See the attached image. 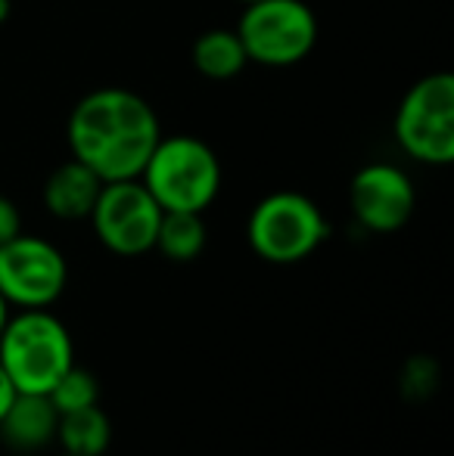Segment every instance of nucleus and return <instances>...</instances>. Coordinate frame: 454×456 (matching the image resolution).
<instances>
[{"label":"nucleus","instance_id":"f257e3e1","mask_svg":"<svg viewBox=\"0 0 454 456\" xmlns=\"http://www.w3.org/2000/svg\"><path fill=\"white\" fill-rule=\"evenodd\" d=\"M72 159L103 183L140 177L150 152L162 140L159 115L140 94L125 87H100L78 100L69 115Z\"/></svg>","mask_w":454,"mask_h":456},{"label":"nucleus","instance_id":"f03ea898","mask_svg":"<svg viewBox=\"0 0 454 456\" xmlns=\"http://www.w3.org/2000/svg\"><path fill=\"white\" fill-rule=\"evenodd\" d=\"M72 363V336L50 307L10 314L0 332V366L12 388L22 395H47Z\"/></svg>","mask_w":454,"mask_h":456},{"label":"nucleus","instance_id":"7ed1b4c3","mask_svg":"<svg viewBox=\"0 0 454 456\" xmlns=\"http://www.w3.org/2000/svg\"><path fill=\"white\" fill-rule=\"evenodd\" d=\"M140 183L162 211H206L221 190V162L200 137H162L150 152Z\"/></svg>","mask_w":454,"mask_h":456},{"label":"nucleus","instance_id":"20e7f679","mask_svg":"<svg viewBox=\"0 0 454 456\" xmlns=\"http://www.w3.org/2000/svg\"><path fill=\"white\" fill-rule=\"evenodd\" d=\"M330 236V224L318 202L293 190L265 196L246 221V240L259 258L271 265H296L315 255Z\"/></svg>","mask_w":454,"mask_h":456},{"label":"nucleus","instance_id":"39448f33","mask_svg":"<svg viewBox=\"0 0 454 456\" xmlns=\"http://www.w3.org/2000/svg\"><path fill=\"white\" fill-rule=\"evenodd\" d=\"M395 140L424 165L454 162V75H424L401 96L395 112Z\"/></svg>","mask_w":454,"mask_h":456},{"label":"nucleus","instance_id":"423d86ee","mask_svg":"<svg viewBox=\"0 0 454 456\" xmlns=\"http://www.w3.org/2000/svg\"><path fill=\"white\" fill-rule=\"evenodd\" d=\"M236 35L252 62L284 69L311 53L318 41V19L302 0H255L243 10Z\"/></svg>","mask_w":454,"mask_h":456},{"label":"nucleus","instance_id":"0eeeda50","mask_svg":"<svg viewBox=\"0 0 454 456\" xmlns=\"http://www.w3.org/2000/svg\"><path fill=\"white\" fill-rule=\"evenodd\" d=\"M87 221H91L97 240L112 255L137 258V255L156 248L162 208L150 196V190L140 183V177H131V181L103 183Z\"/></svg>","mask_w":454,"mask_h":456},{"label":"nucleus","instance_id":"6e6552de","mask_svg":"<svg viewBox=\"0 0 454 456\" xmlns=\"http://www.w3.org/2000/svg\"><path fill=\"white\" fill-rule=\"evenodd\" d=\"M69 282L62 252L44 236H12L0 246V295L10 307L31 311L60 301Z\"/></svg>","mask_w":454,"mask_h":456},{"label":"nucleus","instance_id":"1a4fd4ad","mask_svg":"<svg viewBox=\"0 0 454 456\" xmlns=\"http://www.w3.org/2000/svg\"><path fill=\"white\" fill-rule=\"evenodd\" d=\"M414 202H417V192H414L411 177L389 162L364 165L351 177L349 186L351 215L370 233H395V230H401L411 221Z\"/></svg>","mask_w":454,"mask_h":456},{"label":"nucleus","instance_id":"9d476101","mask_svg":"<svg viewBox=\"0 0 454 456\" xmlns=\"http://www.w3.org/2000/svg\"><path fill=\"white\" fill-rule=\"evenodd\" d=\"M56 426H60V413L47 395L16 391L4 419H0V438L16 453H37L56 441Z\"/></svg>","mask_w":454,"mask_h":456},{"label":"nucleus","instance_id":"9b49d317","mask_svg":"<svg viewBox=\"0 0 454 456\" xmlns=\"http://www.w3.org/2000/svg\"><path fill=\"white\" fill-rule=\"evenodd\" d=\"M103 181L94 175L87 165L66 162L47 177L44 183V208L60 221H85L91 217V208L97 202Z\"/></svg>","mask_w":454,"mask_h":456},{"label":"nucleus","instance_id":"f8f14e48","mask_svg":"<svg viewBox=\"0 0 454 456\" xmlns=\"http://www.w3.org/2000/svg\"><path fill=\"white\" fill-rule=\"evenodd\" d=\"M249 56L243 50V41L230 28H212L202 31L194 44V66L202 78L212 81H230L246 69Z\"/></svg>","mask_w":454,"mask_h":456},{"label":"nucleus","instance_id":"ddd939ff","mask_svg":"<svg viewBox=\"0 0 454 456\" xmlns=\"http://www.w3.org/2000/svg\"><path fill=\"white\" fill-rule=\"evenodd\" d=\"M56 441L66 453L78 456H103L112 444V422L100 410V403L75 413H62L56 426Z\"/></svg>","mask_w":454,"mask_h":456},{"label":"nucleus","instance_id":"4468645a","mask_svg":"<svg viewBox=\"0 0 454 456\" xmlns=\"http://www.w3.org/2000/svg\"><path fill=\"white\" fill-rule=\"evenodd\" d=\"M206 221L200 211H162L156 233V248L175 265H187V261L200 258L206 248Z\"/></svg>","mask_w":454,"mask_h":456},{"label":"nucleus","instance_id":"2eb2a0df","mask_svg":"<svg viewBox=\"0 0 454 456\" xmlns=\"http://www.w3.org/2000/svg\"><path fill=\"white\" fill-rule=\"evenodd\" d=\"M50 403L56 407V413H75V410H85V407H94L100 403V382L91 370L85 366L72 363L60 379L56 385L47 391Z\"/></svg>","mask_w":454,"mask_h":456},{"label":"nucleus","instance_id":"dca6fc26","mask_svg":"<svg viewBox=\"0 0 454 456\" xmlns=\"http://www.w3.org/2000/svg\"><path fill=\"white\" fill-rule=\"evenodd\" d=\"M436 382H439L436 361H430V357H414V361L405 363V372H401V391H405V395L426 397V395H433Z\"/></svg>","mask_w":454,"mask_h":456},{"label":"nucleus","instance_id":"f3484780","mask_svg":"<svg viewBox=\"0 0 454 456\" xmlns=\"http://www.w3.org/2000/svg\"><path fill=\"white\" fill-rule=\"evenodd\" d=\"M22 233V215H19L16 202L6 196H0V246L10 242L12 236Z\"/></svg>","mask_w":454,"mask_h":456},{"label":"nucleus","instance_id":"a211bd4d","mask_svg":"<svg viewBox=\"0 0 454 456\" xmlns=\"http://www.w3.org/2000/svg\"><path fill=\"white\" fill-rule=\"evenodd\" d=\"M12 397H16V388H12L10 376L4 372V366H0V419H4L6 407L12 403Z\"/></svg>","mask_w":454,"mask_h":456},{"label":"nucleus","instance_id":"6ab92c4d","mask_svg":"<svg viewBox=\"0 0 454 456\" xmlns=\"http://www.w3.org/2000/svg\"><path fill=\"white\" fill-rule=\"evenodd\" d=\"M10 311H12V307L6 305V298H4V295H0V332H4L6 320H10Z\"/></svg>","mask_w":454,"mask_h":456},{"label":"nucleus","instance_id":"aec40b11","mask_svg":"<svg viewBox=\"0 0 454 456\" xmlns=\"http://www.w3.org/2000/svg\"><path fill=\"white\" fill-rule=\"evenodd\" d=\"M10 10H12L10 0H0V25H4L6 19H10Z\"/></svg>","mask_w":454,"mask_h":456},{"label":"nucleus","instance_id":"412c9836","mask_svg":"<svg viewBox=\"0 0 454 456\" xmlns=\"http://www.w3.org/2000/svg\"><path fill=\"white\" fill-rule=\"evenodd\" d=\"M60 456H78V453H66V451H62V453H60Z\"/></svg>","mask_w":454,"mask_h":456},{"label":"nucleus","instance_id":"4be33fe9","mask_svg":"<svg viewBox=\"0 0 454 456\" xmlns=\"http://www.w3.org/2000/svg\"><path fill=\"white\" fill-rule=\"evenodd\" d=\"M240 4H255V0H240Z\"/></svg>","mask_w":454,"mask_h":456}]
</instances>
